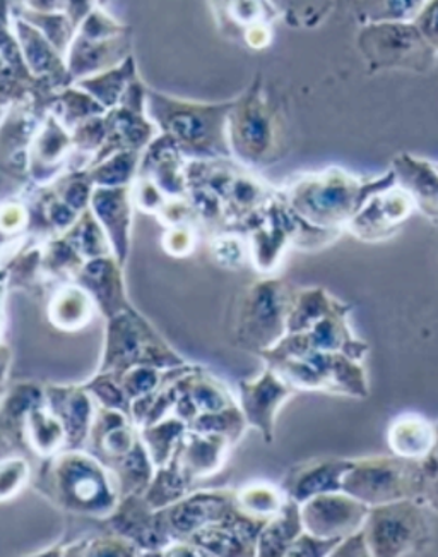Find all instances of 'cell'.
I'll return each mask as SVG.
<instances>
[{
	"mask_svg": "<svg viewBox=\"0 0 438 557\" xmlns=\"http://www.w3.org/2000/svg\"><path fill=\"white\" fill-rule=\"evenodd\" d=\"M416 26L428 44L438 47V0H431L430 4L423 8L416 17Z\"/></svg>",
	"mask_w": 438,
	"mask_h": 557,
	"instance_id": "6f0895ef",
	"label": "cell"
},
{
	"mask_svg": "<svg viewBox=\"0 0 438 557\" xmlns=\"http://www.w3.org/2000/svg\"><path fill=\"white\" fill-rule=\"evenodd\" d=\"M4 21L13 29L26 64L38 79L49 83L55 91L74 85L65 57L53 47L52 41L45 37L37 26H33L8 8H5Z\"/></svg>",
	"mask_w": 438,
	"mask_h": 557,
	"instance_id": "d6986e66",
	"label": "cell"
},
{
	"mask_svg": "<svg viewBox=\"0 0 438 557\" xmlns=\"http://www.w3.org/2000/svg\"><path fill=\"white\" fill-rule=\"evenodd\" d=\"M295 392L297 389L291 388L270 368L264 369L261 376L238 383V405L246 416L247 424L261 434L266 445L274 441L279 410L286 401L291 400Z\"/></svg>",
	"mask_w": 438,
	"mask_h": 557,
	"instance_id": "9a60e30c",
	"label": "cell"
},
{
	"mask_svg": "<svg viewBox=\"0 0 438 557\" xmlns=\"http://www.w3.org/2000/svg\"><path fill=\"white\" fill-rule=\"evenodd\" d=\"M33 487L53 508L105 521L122 502L112 470L88 449H62L43 458Z\"/></svg>",
	"mask_w": 438,
	"mask_h": 557,
	"instance_id": "6da1fadb",
	"label": "cell"
},
{
	"mask_svg": "<svg viewBox=\"0 0 438 557\" xmlns=\"http://www.w3.org/2000/svg\"><path fill=\"white\" fill-rule=\"evenodd\" d=\"M9 357H11V351H9V348H8V345H4V347H2V359H4V388L5 386H8V372H9V366H8V360H9Z\"/></svg>",
	"mask_w": 438,
	"mask_h": 557,
	"instance_id": "6125c7cd",
	"label": "cell"
},
{
	"mask_svg": "<svg viewBox=\"0 0 438 557\" xmlns=\"http://www.w3.org/2000/svg\"><path fill=\"white\" fill-rule=\"evenodd\" d=\"M187 431H189V424L175 413H170L165 419L139 429L142 443L148 448L149 457L153 460L157 469L158 467H165L166 463L172 461Z\"/></svg>",
	"mask_w": 438,
	"mask_h": 557,
	"instance_id": "d590c367",
	"label": "cell"
},
{
	"mask_svg": "<svg viewBox=\"0 0 438 557\" xmlns=\"http://www.w3.org/2000/svg\"><path fill=\"white\" fill-rule=\"evenodd\" d=\"M435 432L430 424L414 413L396 419L389 429V446L402 458H425L435 446Z\"/></svg>",
	"mask_w": 438,
	"mask_h": 557,
	"instance_id": "4dcf8cb0",
	"label": "cell"
},
{
	"mask_svg": "<svg viewBox=\"0 0 438 557\" xmlns=\"http://www.w3.org/2000/svg\"><path fill=\"white\" fill-rule=\"evenodd\" d=\"M430 502L434 503V505L437 506L438 509V479H435L434 491H431L430 488Z\"/></svg>",
	"mask_w": 438,
	"mask_h": 557,
	"instance_id": "be15d7a7",
	"label": "cell"
},
{
	"mask_svg": "<svg viewBox=\"0 0 438 557\" xmlns=\"http://www.w3.org/2000/svg\"><path fill=\"white\" fill-rule=\"evenodd\" d=\"M348 312H350V307H341L310 327L309 332L286 335L276 347L264 351V354L293 356V354H303L309 350L341 351L351 359L362 360L368 351V347L351 332L350 324H348Z\"/></svg>",
	"mask_w": 438,
	"mask_h": 557,
	"instance_id": "2e32d148",
	"label": "cell"
},
{
	"mask_svg": "<svg viewBox=\"0 0 438 557\" xmlns=\"http://www.w3.org/2000/svg\"><path fill=\"white\" fill-rule=\"evenodd\" d=\"M286 25L297 29H314L329 16L336 0H270Z\"/></svg>",
	"mask_w": 438,
	"mask_h": 557,
	"instance_id": "7bdbcfd3",
	"label": "cell"
},
{
	"mask_svg": "<svg viewBox=\"0 0 438 557\" xmlns=\"http://www.w3.org/2000/svg\"><path fill=\"white\" fill-rule=\"evenodd\" d=\"M29 213L26 202L5 201L2 208V231L5 235L23 234L28 231Z\"/></svg>",
	"mask_w": 438,
	"mask_h": 557,
	"instance_id": "9f6ffc18",
	"label": "cell"
},
{
	"mask_svg": "<svg viewBox=\"0 0 438 557\" xmlns=\"http://www.w3.org/2000/svg\"><path fill=\"white\" fill-rule=\"evenodd\" d=\"M64 237L76 247L77 252L86 261L113 255L109 237H107L103 226L98 222L91 208L80 213L79 220L74 223L71 231L65 232Z\"/></svg>",
	"mask_w": 438,
	"mask_h": 557,
	"instance_id": "b9f144b4",
	"label": "cell"
},
{
	"mask_svg": "<svg viewBox=\"0 0 438 557\" xmlns=\"http://www.w3.org/2000/svg\"><path fill=\"white\" fill-rule=\"evenodd\" d=\"M29 463L23 457H9L0 465V502L8 503L20 496L29 482Z\"/></svg>",
	"mask_w": 438,
	"mask_h": 557,
	"instance_id": "f907efd6",
	"label": "cell"
},
{
	"mask_svg": "<svg viewBox=\"0 0 438 557\" xmlns=\"http://www.w3.org/2000/svg\"><path fill=\"white\" fill-rule=\"evenodd\" d=\"M363 532L371 556L378 557L413 553L428 535L422 511L410 499L371 508Z\"/></svg>",
	"mask_w": 438,
	"mask_h": 557,
	"instance_id": "30bf717a",
	"label": "cell"
},
{
	"mask_svg": "<svg viewBox=\"0 0 438 557\" xmlns=\"http://www.w3.org/2000/svg\"><path fill=\"white\" fill-rule=\"evenodd\" d=\"M97 311L91 295L76 282H67L53 292L49 304V320L61 332H79L91 323Z\"/></svg>",
	"mask_w": 438,
	"mask_h": 557,
	"instance_id": "f1b7e54d",
	"label": "cell"
},
{
	"mask_svg": "<svg viewBox=\"0 0 438 557\" xmlns=\"http://www.w3.org/2000/svg\"><path fill=\"white\" fill-rule=\"evenodd\" d=\"M330 556H371V549H368V544H366L365 532H363V529L353 533L350 537L342 539L341 544L334 549V553L330 554Z\"/></svg>",
	"mask_w": 438,
	"mask_h": 557,
	"instance_id": "680465c9",
	"label": "cell"
},
{
	"mask_svg": "<svg viewBox=\"0 0 438 557\" xmlns=\"http://www.w3.org/2000/svg\"><path fill=\"white\" fill-rule=\"evenodd\" d=\"M341 544L339 539L315 537L312 533L303 532L297 541L293 542L286 557H324L330 556L334 549Z\"/></svg>",
	"mask_w": 438,
	"mask_h": 557,
	"instance_id": "db71d44e",
	"label": "cell"
},
{
	"mask_svg": "<svg viewBox=\"0 0 438 557\" xmlns=\"http://www.w3.org/2000/svg\"><path fill=\"white\" fill-rule=\"evenodd\" d=\"M411 210L413 196L408 190L387 187L366 199L362 210L351 220L346 231L362 240L374 243L392 234L399 223L410 216Z\"/></svg>",
	"mask_w": 438,
	"mask_h": 557,
	"instance_id": "7402d4cb",
	"label": "cell"
},
{
	"mask_svg": "<svg viewBox=\"0 0 438 557\" xmlns=\"http://www.w3.org/2000/svg\"><path fill=\"white\" fill-rule=\"evenodd\" d=\"M67 443L64 425L49 405L35 408L26 419L25 446L37 457L49 458L62 451Z\"/></svg>",
	"mask_w": 438,
	"mask_h": 557,
	"instance_id": "1f68e13d",
	"label": "cell"
},
{
	"mask_svg": "<svg viewBox=\"0 0 438 557\" xmlns=\"http://www.w3.org/2000/svg\"><path fill=\"white\" fill-rule=\"evenodd\" d=\"M122 264L115 256H101L89 259L80 268L74 282L85 288L97 304L98 312L110 320L113 315L130 307L125 294L124 273Z\"/></svg>",
	"mask_w": 438,
	"mask_h": 557,
	"instance_id": "d4e9b609",
	"label": "cell"
},
{
	"mask_svg": "<svg viewBox=\"0 0 438 557\" xmlns=\"http://www.w3.org/2000/svg\"><path fill=\"white\" fill-rule=\"evenodd\" d=\"M189 396L199 413L223 412L238 405L228 386L202 368H198L190 376Z\"/></svg>",
	"mask_w": 438,
	"mask_h": 557,
	"instance_id": "60d3db41",
	"label": "cell"
},
{
	"mask_svg": "<svg viewBox=\"0 0 438 557\" xmlns=\"http://www.w3.org/2000/svg\"><path fill=\"white\" fill-rule=\"evenodd\" d=\"M351 467H353V460H345V458H310L293 465L288 470L281 487L286 496L298 505H303L318 494L342 491V481Z\"/></svg>",
	"mask_w": 438,
	"mask_h": 557,
	"instance_id": "cb8c5ba5",
	"label": "cell"
},
{
	"mask_svg": "<svg viewBox=\"0 0 438 557\" xmlns=\"http://www.w3.org/2000/svg\"><path fill=\"white\" fill-rule=\"evenodd\" d=\"M137 366L168 371L187 362L130 306L107 320L105 345L97 372L121 377Z\"/></svg>",
	"mask_w": 438,
	"mask_h": 557,
	"instance_id": "8992f818",
	"label": "cell"
},
{
	"mask_svg": "<svg viewBox=\"0 0 438 557\" xmlns=\"http://www.w3.org/2000/svg\"><path fill=\"white\" fill-rule=\"evenodd\" d=\"M345 306L346 304L334 299L333 295L327 294L322 287L295 290L293 304L288 315V335L309 332L318 321Z\"/></svg>",
	"mask_w": 438,
	"mask_h": 557,
	"instance_id": "836d02e7",
	"label": "cell"
},
{
	"mask_svg": "<svg viewBox=\"0 0 438 557\" xmlns=\"http://www.w3.org/2000/svg\"><path fill=\"white\" fill-rule=\"evenodd\" d=\"M133 207V186L95 187L89 205L109 237L113 256L122 267L129 258Z\"/></svg>",
	"mask_w": 438,
	"mask_h": 557,
	"instance_id": "603a6c76",
	"label": "cell"
},
{
	"mask_svg": "<svg viewBox=\"0 0 438 557\" xmlns=\"http://www.w3.org/2000/svg\"><path fill=\"white\" fill-rule=\"evenodd\" d=\"M141 151H118L89 166L88 174L97 187L133 186L139 174Z\"/></svg>",
	"mask_w": 438,
	"mask_h": 557,
	"instance_id": "f35d334b",
	"label": "cell"
},
{
	"mask_svg": "<svg viewBox=\"0 0 438 557\" xmlns=\"http://www.w3.org/2000/svg\"><path fill=\"white\" fill-rule=\"evenodd\" d=\"M266 521L250 517L237 506L225 521L199 530L189 541L198 545L205 556H258L259 533Z\"/></svg>",
	"mask_w": 438,
	"mask_h": 557,
	"instance_id": "44dd1931",
	"label": "cell"
},
{
	"mask_svg": "<svg viewBox=\"0 0 438 557\" xmlns=\"http://www.w3.org/2000/svg\"><path fill=\"white\" fill-rule=\"evenodd\" d=\"M359 4L360 0H336V5L338 4Z\"/></svg>",
	"mask_w": 438,
	"mask_h": 557,
	"instance_id": "e7e4bbea",
	"label": "cell"
},
{
	"mask_svg": "<svg viewBox=\"0 0 438 557\" xmlns=\"http://www.w3.org/2000/svg\"><path fill=\"white\" fill-rule=\"evenodd\" d=\"M107 0H64L65 14L76 23L79 28L80 23L86 20L91 11L97 8H103Z\"/></svg>",
	"mask_w": 438,
	"mask_h": 557,
	"instance_id": "91938a15",
	"label": "cell"
},
{
	"mask_svg": "<svg viewBox=\"0 0 438 557\" xmlns=\"http://www.w3.org/2000/svg\"><path fill=\"white\" fill-rule=\"evenodd\" d=\"M302 508L293 499H286L285 506L278 515L266 521L259 533L258 556L259 557H286L293 542L302 533Z\"/></svg>",
	"mask_w": 438,
	"mask_h": 557,
	"instance_id": "f546056e",
	"label": "cell"
},
{
	"mask_svg": "<svg viewBox=\"0 0 438 557\" xmlns=\"http://www.w3.org/2000/svg\"><path fill=\"white\" fill-rule=\"evenodd\" d=\"M41 405H47L45 384L35 383V381H20V383H14L11 388L4 389L2 412H0L4 443L25 446L26 419L35 408L41 407Z\"/></svg>",
	"mask_w": 438,
	"mask_h": 557,
	"instance_id": "83f0119b",
	"label": "cell"
},
{
	"mask_svg": "<svg viewBox=\"0 0 438 557\" xmlns=\"http://www.w3.org/2000/svg\"><path fill=\"white\" fill-rule=\"evenodd\" d=\"M71 131L49 112L29 145L28 175L37 186H49L67 174L73 162L74 139Z\"/></svg>",
	"mask_w": 438,
	"mask_h": 557,
	"instance_id": "ac0fdd59",
	"label": "cell"
},
{
	"mask_svg": "<svg viewBox=\"0 0 438 557\" xmlns=\"http://www.w3.org/2000/svg\"><path fill=\"white\" fill-rule=\"evenodd\" d=\"M52 187L57 195L67 202L68 207L83 213L91 205L93 190L97 186L89 177L88 170H76V172H67V174L61 175L55 182H52Z\"/></svg>",
	"mask_w": 438,
	"mask_h": 557,
	"instance_id": "7dc6e473",
	"label": "cell"
},
{
	"mask_svg": "<svg viewBox=\"0 0 438 557\" xmlns=\"http://www.w3.org/2000/svg\"><path fill=\"white\" fill-rule=\"evenodd\" d=\"M305 532L321 539L350 537L365 525L371 506L345 491L318 494L300 505Z\"/></svg>",
	"mask_w": 438,
	"mask_h": 557,
	"instance_id": "5bb4252c",
	"label": "cell"
},
{
	"mask_svg": "<svg viewBox=\"0 0 438 557\" xmlns=\"http://www.w3.org/2000/svg\"><path fill=\"white\" fill-rule=\"evenodd\" d=\"M133 55V29L110 16L105 9L97 8L77 28L68 47V73L74 83L93 74L112 70Z\"/></svg>",
	"mask_w": 438,
	"mask_h": 557,
	"instance_id": "ba28073f",
	"label": "cell"
},
{
	"mask_svg": "<svg viewBox=\"0 0 438 557\" xmlns=\"http://www.w3.org/2000/svg\"><path fill=\"white\" fill-rule=\"evenodd\" d=\"M425 469L410 458L375 457L353 460L342 491L366 506H383L418 496L425 487Z\"/></svg>",
	"mask_w": 438,
	"mask_h": 557,
	"instance_id": "9c48e42d",
	"label": "cell"
},
{
	"mask_svg": "<svg viewBox=\"0 0 438 557\" xmlns=\"http://www.w3.org/2000/svg\"><path fill=\"white\" fill-rule=\"evenodd\" d=\"M222 35L247 49L262 50L273 41V26L281 20L270 0H210Z\"/></svg>",
	"mask_w": 438,
	"mask_h": 557,
	"instance_id": "7c38bea8",
	"label": "cell"
},
{
	"mask_svg": "<svg viewBox=\"0 0 438 557\" xmlns=\"http://www.w3.org/2000/svg\"><path fill=\"white\" fill-rule=\"evenodd\" d=\"M196 247V231L192 225L170 226L163 235V249L173 258H187Z\"/></svg>",
	"mask_w": 438,
	"mask_h": 557,
	"instance_id": "11a10c76",
	"label": "cell"
},
{
	"mask_svg": "<svg viewBox=\"0 0 438 557\" xmlns=\"http://www.w3.org/2000/svg\"><path fill=\"white\" fill-rule=\"evenodd\" d=\"M237 506V488H208L187 494L160 515L173 541H189L199 530L225 521Z\"/></svg>",
	"mask_w": 438,
	"mask_h": 557,
	"instance_id": "4fadbf2b",
	"label": "cell"
},
{
	"mask_svg": "<svg viewBox=\"0 0 438 557\" xmlns=\"http://www.w3.org/2000/svg\"><path fill=\"white\" fill-rule=\"evenodd\" d=\"M286 496L283 487L266 481H253L237 488V505L250 517L270 520L278 515L285 506Z\"/></svg>",
	"mask_w": 438,
	"mask_h": 557,
	"instance_id": "ab89813d",
	"label": "cell"
},
{
	"mask_svg": "<svg viewBox=\"0 0 438 557\" xmlns=\"http://www.w3.org/2000/svg\"><path fill=\"white\" fill-rule=\"evenodd\" d=\"M109 469L112 470L113 475L117 479L122 499L127 496H134V494L142 496L146 493V488L153 481L154 472H157V467H154L153 460L149 457L148 448H146L142 440L137 441L133 451L110 463Z\"/></svg>",
	"mask_w": 438,
	"mask_h": 557,
	"instance_id": "e575fe53",
	"label": "cell"
},
{
	"mask_svg": "<svg viewBox=\"0 0 438 557\" xmlns=\"http://www.w3.org/2000/svg\"><path fill=\"white\" fill-rule=\"evenodd\" d=\"M430 467H434V470H428V472L438 473V443H435L434 449L428 455V461L423 465V469H430Z\"/></svg>",
	"mask_w": 438,
	"mask_h": 557,
	"instance_id": "94428289",
	"label": "cell"
},
{
	"mask_svg": "<svg viewBox=\"0 0 438 557\" xmlns=\"http://www.w3.org/2000/svg\"><path fill=\"white\" fill-rule=\"evenodd\" d=\"M50 112L55 113L57 119L73 133L80 124L105 115L109 110L85 89L71 85L53 95Z\"/></svg>",
	"mask_w": 438,
	"mask_h": 557,
	"instance_id": "8d00e7d4",
	"label": "cell"
},
{
	"mask_svg": "<svg viewBox=\"0 0 438 557\" xmlns=\"http://www.w3.org/2000/svg\"><path fill=\"white\" fill-rule=\"evenodd\" d=\"M261 359L297 392H324L353 398L368 395V381L360 360L341 351L309 350L293 356L262 354Z\"/></svg>",
	"mask_w": 438,
	"mask_h": 557,
	"instance_id": "52a82bcc",
	"label": "cell"
},
{
	"mask_svg": "<svg viewBox=\"0 0 438 557\" xmlns=\"http://www.w3.org/2000/svg\"><path fill=\"white\" fill-rule=\"evenodd\" d=\"M105 525L110 532L134 542L142 556L163 557V550L173 542L160 511L151 508L139 494L124 497L115 513L107 518Z\"/></svg>",
	"mask_w": 438,
	"mask_h": 557,
	"instance_id": "e0dca14e",
	"label": "cell"
},
{
	"mask_svg": "<svg viewBox=\"0 0 438 557\" xmlns=\"http://www.w3.org/2000/svg\"><path fill=\"white\" fill-rule=\"evenodd\" d=\"M395 174L365 182L341 169L300 175L281 190L295 213L322 231L342 232L356 216L366 199L392 186Z\"/></svg>",
	"mask_w": 438,
	"mask_h": 557,
	"instance_id": "7a4b0ae2",
	"label": "cell"
},
{
	"mask_svg": "<svg viewBox=\"0 0 438 557\" xmlns=\"http://www.w3.org/2000/svg\"><path fill=\"white\" fill-rule=\"evenodd\" d=\"M47 405L67 434L64 449L86 448L98 412V401L85 384H45Z\"/></svg>",
	"mask_w": 438,
	"mask_h": 557,
	"instance_id": "ffe728a7",
	"label": "cell"
},
{
	"mask_svg": "<svg viewBox=\"0 0 438 557\" xmlns=\"http://www.w3.org/2000/svg\"><path fill=\"white\" fill-rule=\"evenodd\" d=\"M190 485L192 484H190L186 473L182 472L180 465L173 457L172 461L166 463L165 467H158L153 481H151L142 496L151 508L160 511V509L168 508V506L180 502L182 497L187 496Z\"/></svg>",
	"mask_w": 438,
	"mask_h": 557,
	"instance_id": "74e56055",
	"label": "cell"
},
{
	"mask_svg": "<svg viewBox=\"0 0 438 557\" xmlns=\"http://www.w3.org/2000/svg\"><path fill=\"white\" fill-rule=\"evenodd\" d=\"M137 177H148L165 193L168 198H187L189 181L184 153L178 150L172 139L161 134L146 148L141 158Z\"/></svg>",
	"mask_w": 438,
	"mask_h": 557,
	"instance_id": "484cf974",
	"label": "cell"
},
{
	"mask_svg": "<svg viewBox=\"0 0 438 557\" xmlns=\"http://www.w3.org/2000/svg\"><path fill=\"white\" fill-rule=\"evenodd\" d=\"M137 77L139 76H137L136 61L130 55L129 59H125L122 64L115 65L112 70L79 79L74 85L97 98L107 110H112L121 103L122 98Z\"/></svg>",
	"mask_w": 438,
	"mask_h": 557,
	"instance_id": "d6a6232c",
	"label": "cell"
},
{
	"mask_svg": "<svg viewBox=\"0 0 438 557\" xmlns=\"http://www.w3.org/2000/svg\"><path fill=\"white\" fill-rule=\"evenodd\" d=\"M189 429L204 432V434H220V436L228 437L229 443L235 446L246 434L249 424H247L246 416L241 412L240 405H235V407L226 408L223 412L199 413L190 422Z\"/></svg>",
	"mask_w": 438,
	"mask_h": 557,
	"instance_id": "f6af8a7d",
	"label": "cell"
},
{
	"mask_svg": "<svg viewBox=\"0 0 438 557\" xmlns=\"http://www.w3.org/2000/svg\"><path fill=\"white\" fill-rule=\"evenodd\" d=\"M231 446L228 437L189 429L175 451V460L192 484L216 475L225 467Z\"/></svg>",
	"mask_w": 438,
	"mask_h": 557,
	"instance_id": "4316f807",
	"label": "cell"
},
{
	"mask_svg": "<svg viewBox=\"0 0 438 557\" xmlns=\"http://www.w3.org/2000/svg\"><path fill=\"white\" fill-rule=\"evenodd\" d=\"M133 196L134 205L146 213H160L168 201V196L148 177H137L134 181Z\"/></svg>",
	"mask_w": 438,
	"mask_h": 557,
	"instance_id": "f5cc1de1",
	"label": "cell"
},
{
	"mask_svg": "<svg viewBox=\"0 0 438 557\" xmlns=\"http://www.w3.org/2000/svg\"><path fill=\"white\" fill-rule=\"evenodd\" d=\"M85 556L137 557L142 556V550L139 549L134 542L121 537L117 533L110 532L109 535L88 539V547H86Z\"/></svg>",
	"mask_w": 438,
	"mask_h": 557,
	"instance_id": "816d5d0a",
	"label": "cell"
},
{
	"mask_svg": "<svg viewBox=\"0 0 438 557\" xmlns=\"http://www.w3.org/2000/svg\"><path fill=\"white\" fill-rule=\"evenodd\" d=\"M165 376L166 371H163V369L151 368V366H137V368H133L130 371L122 374L118 380H121L125 395L129 396V400L134 404V401L141 400L145 396L157 392Z\"/></svg>",
	"mask_w": 438,
	"mask_h": 557,
	"instance_id": "681fc988",
	"label": "cell"
},
{
	"mask_svg": "<svg viewBox=\"0 0 438 557\" xmlns=\"http://www.w3.org/2000/svg\"><path fill=\"white\" fill-rule=\"evenodd\" d=\"M293 297L285 280L264 278L249 285L235 312V345L258 357L276 347L288 335Z\"/></svg>",
	"mask_w": 438,
	"mask_h": 557,
	"instance_id": "5b68a950",
	"label": "cell"
},
{
	"mask_svg": "<svg viewBox=\"0 0 438 557\" xmlns=\"http://www.w3.org/2000/svg\"><path fill=\"white\" fill-rule=\"evenodd\" d=\"M231 158L243 166H270L285 154V122L262 77L234 101L228 117Z\"/></svg>",
	"mask_w": 438,
	"mask_h": 557,
	"instance_id": "277c9868",
	"label": "cell"
},
{
	"mask_svg": "<svg viewBox=\"0 0 438 557\" xmlns=\"http://www.w3.org/2000/svg\"><path fill=\"white\" fill-rule=\"evenodd\" d=\"M360 49L374 70L410 67L425 59L426 38L408 21L371 23L360 33Z\"/></svg>",
	"mask_w": 438,
	"mask_h": 557,
	"instance_id": "8fae6325",
	"label": "cell"
},
{
	"mask_svg": "<svg viewBox=\"0 0 438 557\" xmlns=\"http://www.w3.org/2000/svg\"><path fill=\"white\" fill-rule=\"evenodd\" d=\"M234 101L199 103L148 89L146 112L154 127L192 160L231 158L228 117Z\"/></svg>",
	"mask_w": 438,
	"mask_h": 557,
	"instance_id": "3957f363",
	"label": "cell"
},
{
	"mask_svg": "<svg viewBox=\"0 0 438 557\" xmlns=\"http://www.w3.org/2000/svg\"><path fill=\"white\" fill-rule=\"evenodd\" d=\"M211 256L220 267L238 270L250 259L249 238L243 237L240 232H220L211 240Z\"/></svg>",
	"mask_w": 438,
	"mask_h": 557,
	"instance_id": "bcb514c9",
	"label": "cell"
},
{
	"mask_svg": "<svg viewBox=\"0 0 438 557\" xmlns=\"http://www.w3.org/2000/svg\"><path fill=\"white\" fill-rule=\"evenodd\" d=\"M8 8V5H5ZM13 13L20 14L23 20L37 26L45 37L52 41L62 55H67L68 47L73 44L76 37L77 26L71 17L65 13H33V11H25V9L8 8Z\"/></svg>",
	"mask_w": 438,
	"mask_h": 557,
	"instance_id": "ee69618b",
	"label": "cell"
},
{
	"mask_svg": "<svg viewBox=\"0 0 438 557\" xmlns=\"http://www.w3.org/2000/svg\"><path fill=\"white\" fill-rule=\"evenodd\" d=\"M85 388L95 396L100 407L121 410L133 419V401L125 395L118 377L97 372L91 380L86 381Z\"/></svg>",
	"mask_w": 438,
	"mask_h": 557,
	"instance_id": "c3c4849f",
	"label": "cell"
}]
</instances>
